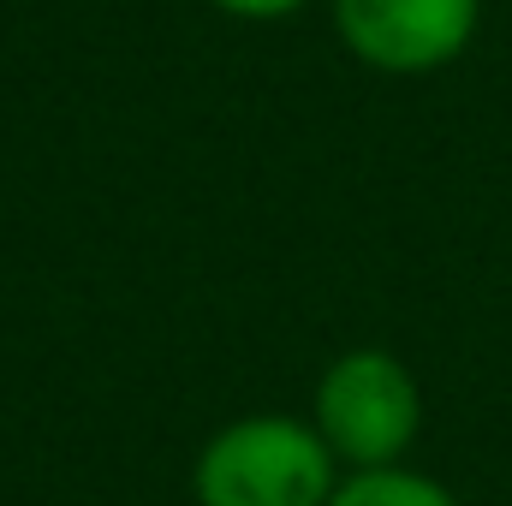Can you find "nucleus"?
Segmentation results:
<instances>
[{"label":"nucleus","instance_id":"nucleus-1","mask_svg":"<svg viewBox=\"0 0 512 506\" xmlns=\"http://www.w3.org/2000/svg\"><path fill=\"white\" fill-rule=\"evenodd\" d=\"M334 453L316 423L298 417H239L197 453V506H328Z\"/></svg>","mask_w":512,"mask_h":506},{"label":"nucleus","instance_id":"nucleus-2","mask_svg":"<svg viewBox=\"0 0 512 506\" xmlns=\"http://www.w3.org/2000/svg\"><path fill=\"white\" fill-rule=\"evenodd\" d=\"M417 429H423V393L393 352L358 346V352H340L322 370V381H316V435L352 471L399 465V453L417 441Z\"/></svg>","mask_w":512,"mask_h":506},{"label":"nucleus","instance_id":"nucleus-3","mask_svg":"<svg viewBox=\"0 0 512 506\" xmlns=\"http://www.w3.org/2000/svg\"><path fill=\"white\" fill-rule=\"evenodd\" d=\"M483 0H334L340 42L393 78L435 72L459 60L477 36Z\"/></svg>","mask_w":512,"mask_h":506},{"label":"nucleus","instance_id":"nucleus-4","mask_svg":"<svg viewBox=\"0 0 512 506\" xmlns=\"http://www.w3.org/2000/svg\"><path fill=\"white\" fill-rule=\"evenodd\" d=\"M328 506H465L453 489H441L435 477H417L405 465H382V471H352L346 483H334Z\"/></svg>","mask_w":512,"mask_h":506},{"label":"nucleus","instance_id":"nucleus-5","mask_svg":"<svg viewBox=\"0 0 512 506\" xmlns=\"http://www.w3.org/2000/svg\"><path fill=\"white\" fill-rule=\"evenodd\" d=\"M221 12H233V18H286V12H298L304 0H215Z\"/></svg>","mask_w":512,"mask_h":506}]
</instances>
